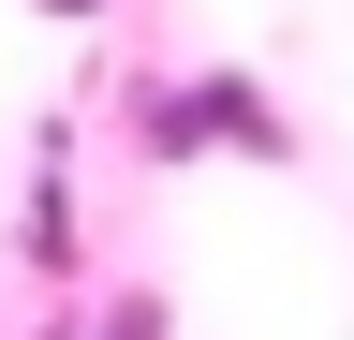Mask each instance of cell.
<instances>
[{"label": "cell", "instance_id": "6da1fadb", "mask_svg": "<svg viewBox=\"0 0 354 340\" xmlns=\"http://www.w3.org/2000/svg\"><path fill=\"white\" fill-rule=\"evenodd\" d=\"M133 148H148V163H207V148H236V163H295V118L266 104V74L207 60V74L133 89Z\"/></svg>", "mask_w": 354, "mask_h": 340}, {"label": "cell", "instance_id": "7a4b0ae2", "mask_svg": "<svg viewBox=\"0 0 354 340\" xmlns=\"http://www.w3.org/2000/svg\"><path fill=\"white\" fill-rule=\"evenodd\" d=\"M30 281H74V118H44L30 163Z\"/></svg>", "mask_w": 354, "mask_h": 340}, {"label": "cell", "instance_id": "3957f363", "mask_svg": "<svg viewBox=\"0 0 354 340\" xmlns=\"http://www.w3.org/2000/svg\"><path fill=\"white\" fill-rule=\"evenodd\" d=\"M104 340H162V296H148V281H133V296H118V311H104Z\"/></svg>", "mask_w": 354, "mask_h": 340}, {"label": "cell", "instance_id": "277c9868", "mask_svg": "<svg viewBox=\"0 0 354 340\" xmlns=\"http://www.w3.org/2000/svg\"><path fill=\"white\" fill-rule=\"evenodd\" d=\"M44 15H104V0H44Z\"/></svg>", "mask_w": 354, "mask_h": 340}]
</instances>
